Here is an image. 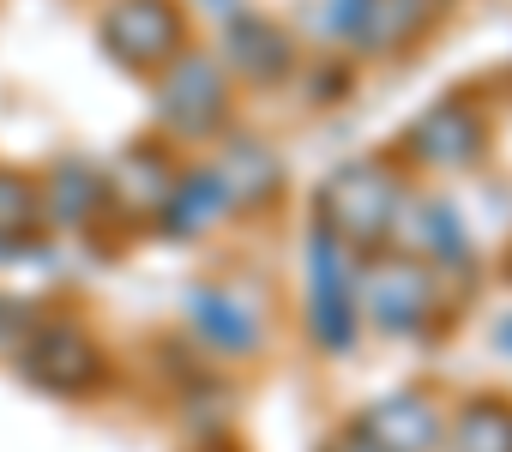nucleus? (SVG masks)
<instances>
[{
  "label": "nucleus",
  "instance_id": "obj_16",
  "mask_svg": "<svg viewBox=\"0 0 512 452\" xmlns=\"http://www.w3.org/2000/svg\"><path fill=\"white\" fill-rule=\"evenodd\" d=\"M440 446L446 452H512V398H500V392L464 398Z\"/></svg>",
  "mask_w": 512,
  "mask_h": 452
},
{
  "label": "nucleus",
  "instance_id": "obj_9",
  "mask_svg": "<svg viewBox=\"0 0 512 452\" xmlns=\"http://www.w3.org/2000/svg\"><path fill=\"white\" fill-rule=\"evenodd\" d=\"M211 175L223 187V211H266L284 193V157L266 139H253V133H235Z\"/></svg>",
  "mask_w": 512,
  "mask_h": 452
},
{
  "label": "nucleus",
  "instance_id": "obj_18",
  "mask_svg": "<svg viewBox=\"0 0 512 452\" xmlns=\"http://www.w3.org/2000/svg\"><path fill=\"white\" fill-rule=\"evenodd\" d=\"M43 236V181L25 169H0V254H19Z\"/></svg>",
  "mask_w": 512,
  "mask_h": 452
},
{
  "label": "nucleus",
  "instance_id": "obj_15",
  "mask_svg": "<svg viewBox=\"0 0 512 452\" xmlns=\"http://www.w3.org/2000/svg\"><path fill=\"white\" fill-rule=\"evenodd\" d=\"M404 217H416V230H392V248L398 254H416V260H428V266H464V223H458V211L446 205V199H422V205H410L404 199Z\"/></svg>",
  "mask_w": 512,
  "mask_h": 452
},
{
  "label": "nucleus",
  "instance_id": "obj_12",
  "mask_svg": "<svg viewBox=\"0 0 512 452\" xmlns=\"http://www.w3.org/2000/svg\"><path fill=\"white\" fill-rule=\"evenodd\" d=\"M223 55L247 85H284L296 73V43L284 25L260 19V13H229L223 25Z\"/></svg>",
  "mask_w": 512,
  "mask_h": 452
},
{
  "label": "nucleus",
  "instance_id": "obj_4",
  "mask_svg": "<svg viewBox=\"0 0 512 452\" xmlns=\"http://www.w3.org/2000/svg\"><path fill=\"white\" fill-rule=\"evenodd\" d=\"M440 278H446V272L428 266V260H416V254H380V260L362 272V284H356L368 326H380L386 338H416V332H428V320L440 314Z\"/></svg>",
  "mask_w": 512,
  "mask_h": 452
},
{
  "label": "nucleus",
  "instance_id": "obj_1",
  "mask_svg": "<svg viewBox=\"0 0 512 452\" xmlns=\"http://www.w3.org/2000/svg\"><path fill=\"white\" fill-rule=\"evenodd\" d=\"M410 199L398 157H356L320 181V223L350 254H380L392 242V223Z\"/></svg>",
  "mask_w": 512,
  "mask_h": 452
},
{
  "label": "nucleus",
  "instance_id": "obj_7",
  "mask_svg": "<svg viewBox=\"0 0 512 452\" xmlns=\"http://www.w3.org/2000/svg\"><path fill=\"white\" fill-rule=\"evenodd\" d=\"M440 19L446 0H332L326 7V31L356 43L362 55H404L434 37Z\"/></svg>",
  "mask_w": 512,
  "mask_h": 452
},
{
  "label": "nucleus",
  "instance_id": "obj_14",
  "mask_svg": "<svg viewBox=\"0 0 512 452\" xmlns=\"http://www.w3.org/2000/svg\"><path fill=\"white\" fill-rule=\"evenodd\" d=\"M115 211L109 199V175L91 169V163H55L49 181H43V223L55 230H97V223Z\"/></svg>",
  "mask_w": 512,
  "mask_h": 452
},
{
  "label": "nucleus",
  "instance_id": "obj_10",
  "mask_svg": "<svg viewBox=\"0 0 512 452\" xmlns=\"http://www.w3.org/2000/svg\"><path fill=\"white\" fill-rule=\"evenodd\" d=\"M175 181H181V157H175L163 139H139V145H127L121 163L109 169V199H115V211H127V217H157Z\"/></svg>",
  "mask_w": 512,
  "mask_h": 452
},
{
  "label": "nucleus",
  "instance_id": "obj_6",
  "mask_svg": "<svg viewBox=\"0 0 512 452\" xmlns=\"http://www.w3.org/2000/svg\"><path fill=\"white\" fill-rule=\"evenodd\" d=\"M157 121L169 139H217L229 121V73L211 55L181 49L157 79Z\"/></svg>",
  "mask_w": 512,
  "mask_h": 452
},
{
  "label": "nucleus",
  "instance_id": "obj_11",
  "mask_svg": "<svg viewBox=\"0 0 512 452\" xmlns=\"http://www.w3.org/2000/svg\"><path fill=\"white\" fill-rule=\"evenodd\" d=\"M362 434H374L386 452H440L446 440V416L428 392H386L356 416Z\"/></svg>",
  "mask_w": 512,
  "mask_h": 452
},
{
  "label": "nucleus",
  "instance_id": "obj_13",
  "mask_svg": "<svg viewBox=\"0 0 512 452\" xmlns=\"http://www.w3.org/2000/svg\"><path fill=\"white\" fill-rule=\"evenodd\" d=\"M187 326L211 350H223V356H253V350H260V338H266L260 314H253L235 290H223V284H193L187 290Z\"/></svg>",
  "mask_w": 512,
  "mask_h": 452
},
{
  "label": "nucleus",
  "instance_id": "obj_5",
  "mask_svg": "<svg viewBox=\"0 0 512 452\" xmlns=\"http://www.w3.org/2000/svg\"><path fill=\"white\" fill-rule=\"evenodd\" d=\"M482 151H488V109L470 91L428 103L398 139V163L410 169H470L482 163Z\"/></svg>",
  "mask_w": 512,
  "mask_h": 452
},
{
  "label": "nucleus",
  "instance_id": "obj_2",
  "mask_svg": "<svg viewBox=\"0 0 512 452\" xmlns=\"http://www.w3.org/2000/svg\"><path fill=\"white\" fill-rule=\"evenodd\" d=\"M19 374L49 398H91L109 380V356L79 320H37L19 344Z\"/></svg>",
  "mask_w": 512,
  "mask_h": 452
},
{
  "label": "nucleus",
  "instance_id": "obj_3",
  "mask_svg": "<svg viewBox=\"0 0 512 452\" xmlns=\"http://www.w3.org/2000/svg\"><path fill=\"white\" fill-rule=\"evenodd\" d=\"M97 43L121 73H163L187 49V13L181 0H109L97 19Z\"/></svg>",
  "mask_w": 512,
  "mask_h": 452
},
{
  "label": "nucleus",
  "instance_id": "obj_20",
  "mask_svg": "<svg viewBox=\"0 0 512 452\" xmlns=\"http://www.w3.org/2000/svg\"><path fill=\"white\" fill-rule=\"evenodd\" d=\"M320 452H386V446H380V440H374V434H362V428H356V422H350V428H344V434H338V440H326V446H320Z\"/></svg>",
  "mask_w": 512,
  "mask_h": 452
},
{
  "label": "nucleus",
  "instance_id": "obj_19",
  "mask_svg": "<svg viewBox=\"0 0 512 452\" xmlns=\"http://www.w3.org/2000/svg\"><path fill=\"white\" fill-rule=\"evenodd\" d=\"M37 326V308L19 302V296H0V356H19L25 332Z\"/></svg>",
  "mask_w": 512,
  "mask_h": 452
},
{
  "label": "nucleus",
  "instance_id": "obj_22",
  "mask_svg": "<svg viewBox=\"0 0 512 452\" xmlns=\"http://www.w3.org/2000/svg\"><path fill=\"white\" fill-rule=\"evenodd\" d=\"M199 452H241V446H235V440H205Z\"/></svg>",
  "mask_w": 512,
  "mask_h": 452
},
{
  "label": "nucleus",
  "instance_id": "obj_21",
  "mask_svg": "<svg viewBox=\"0 0 512 452\" xmlns=\"http://www.w3.org/2000/svg\"><path fill=\"white\" fill-rule=\"evenodd\" d=\"M494 338H500V350L512 356V320H500V332H494Z\"/></svg>",
  "mask_w": 512,
  "mask_h": 452
},
{
  "label": "nucleus",
  "instance_id": "obj_8",
  "mask_svg": "<svg viewBox=\"0 0 512 452\" xmlns=\"http://www.w3.org/2000/svg\"><path fill=\"white\" fill-rule=\"evenodd\" d=\"M308 332L332 356L356 344V278L344 266V242L326 223L308 230Z\"/></svg>",
  "mask_w": 512,
  "mask_h": 452
},
{
  "label": "nucleus",
  "instance_id": "obj_17",
  "mask_svg": "<svg viewBox=\"0 0 512 452\" xmlns=\"http://www.w3.org/2000/svg\"><path fill=\"white\" fill-rule=\"evenodd\" d=\"M217 211H223L217 175L211 169H181V181L169 187V199H163V211L151 223H163V236H205L217 223Z\"/></svg>",
  "mask_w": 512,
  "mask_h": 452
},
{
  "label": "nucleus",
  "instance_id": "obj_23",
  "mask_svg": "<svg viewBox=\"0 0 512 452\" xmlns=\"http://www.w3.org/2000/svg\"><path fill=\"white\" fill-rule=\"evenodd\" d=\"M506 278H512V242H506Z\"/></svg>",
  "mask_w": 512,
  "mask_h": 452
}]
</instances>
